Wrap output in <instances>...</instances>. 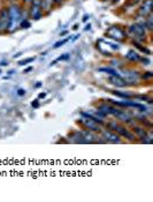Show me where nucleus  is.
<instances>
[{
	"label": "nucleus",
	"instance_id": "f257e3e1",
	"mask_svg": "<svg viewBox=\"0 0 153 202\" xmlns=\"http://www.w3.org/2000/svg\"><path fill=\"white\" fill-rule=\"evenodd\" d=\"M8 11V18H9V24H8L7 33H14L20 26L21 21L23 20V9L20 5L13 4L7 8Z\"/></svg>",
	"mask_w": 153,
	"mask_h": 202
},
{
	"label": "nucleus",
	"instance_id": "f03ea898",
	"mask_svg": "<svg viewBox=\"0 0 153 202\" xmlns=\"http://www.w3.org/2000/svg\"><path fill=\"white\" fill-rule=\"evenodd\" d=\"M106 126L108 127L109 131L116 133V134H119L120 136H123V137H126V139H128V140H130V141H134V140H135V135H134L131 132H129V131H128V129L126 128V127H124L122 124L117 122L116 120L109 121V122Z\"/></svg>",
	"mask_w": 153,
	"mask_h": 202
},
{
	"label": "nucleus",
	"instance_id": "7ed1b4c3",
	"mask_svg": "<svg viewBox=\"0 0 153 202\" xmlns=\"http://www.w3.org/2000/svg\"><path fill=\"white\" fill-rule=\"evenodd\" d=\"M129 33L135 38V42H143L146 37V29L143 23H134L129 27Z\"/></svg>",
	"mask_w": 153,
	"mask_h": 202
},
{
	"label": "nucleus",
	"instance_id": "20e7f679",
	"mask_svg": "<svg viewBox=\"0 0 153 202\" xmlns=\"http://www.w3.org/2000/svg\"><path fill=\"white\" fill-rule=\"evenodd\" d=\"M42 0H31L29 6V11H28V16L29 18L32 20H39L43 16V11H42V5H40Z\"/></svg>",
	"mask_w": 153,
	"mask_h": 202
},
{
	"label": "nucleus",
	"instance_id": "39448f33",
	"mask_svg": "<svg viewBox=\"0 0 153 202\" xmlns=\"http://www.w3.org/2000/svg\"><path fill=\"white\" fill-rule=\"evenodd\" d=\"M106 35L112 38V39H116V40H123L124 38H127V34L124 33L123 30L119 28V27H112L107 30Z\"/></svg>",
	"mask_w": 153,
	"mask_h": 202
},
{
	"label": "nucleus",
	"instance_id": "423d86ee",
	"mask_svg": "<svg viewBox=\"0 0 153 202\" xmlns=\"http://www.w3.org/2000/svg\"><path fill=\"white\" fill-rule=\"evenodd\" d=\"M8 24H9V18H8L7 8H1L0 9V34L7 33Z\"/></svg>",
	"mask_w": 153,
	"mask_h": 202
},
{
	"label": "nucleus",
	"instance_id": "0eeeda50",
	"mask_svg": "<svg viewBox=\"0 0 153 202\" xmlns=\"http://www.w3.org/2000/svg\"><path fill=\"white\" fill-rule=\"evenodd\" d=\"M132 134L137 137V139H141L142 142H145V143H151V141L147 139H150L149 134L145 131V127H141V126H134L132 127Z\"/></svg>",
	"mask_w": 153,
	"mask_h": 202
},
{
	"label": "nucleus",
	"instance_id": "6e6552de",
	"mask_svg": "<svg viewBox=\"0 0 153 202\" xmlns=\"http://www.w3.org/2000/svg\"><path fill=\"white\" fill-rule=\"evenodd\" d=\"M82 117H83V116H82ZM81 122H82L84 127L87 128V131H90V132H96V133L101 132V127H100V125H99L98 122H96V121L91 120V119H89V118L83 117L82 118V120H81Z\"/></svg>",
	"mask_w": 153,
	"mask_h": 202
},
{
	"label": "nucleus",
	"instance_id": "1a4fd4ad",
	"mask_svg": "<svg viewBox=\"0 0 153 202\" xmlns=\"http://www.w3.org/2000/svg\"><path fill=\"white\" fill-rule=\"evenodd\" d=\"M152 13V0H143L142 5L137 9V14L142 18H146Z\"/></svg>",
	"mask_w": 153,
	"mask_h": 202
},
{
	"label": "nucleus",
	"instance_id": "9d476101",
	"mask_svg": "<svg viewBox=\"0 0 153 202\" xmlns=\"http://www.w3.org/2000/svg\"><path fill=\"white\" fill-rule=\"evenodd\" d=\"M98 111H100L105 116H115L116 112L119 111V109L114 107L113 105H109L107 103H102L98 106Z\"/></svg>",
	"mask_w": 153,
	"mask_h": 202
},
{
	"label": "nucleus",
	"instance_id": "9b49d317",
	"mask_svg": "<svg viewBox=\"0 0 153 202\" xmlns=\"http://www.w3.org/2000/svg\"><path fill=\"white\" fill-rule=\"evenodd\" d=\"M101 134L104 136V139L108 142H112V143H120L121 139L120 136L117 135L116 133L112 132V131H107V129H104L101 131Z\"/></svg>",
	"mask_w": 153,
	"mask_h": 202
},
{
	"label": "nucleus",
	"instance_id": "f8f14e48",
	"mask_svg": "<svg viewBox=\"0 0 153 202\" xmlns=\"http://www.w3.org/2000/svg\"><path fill=\"white\" fill-rule=\"evenodd\" d=\"M108 82L111 85H115V87H120V88L126 87V85H128L127 81L124 80V79H122L120 75H111V76L108 77Z\"/></svg>",
	"mask_w": 153,
	"mask_h": 202
},
{
	"label": "nucleus",
	"instance_id": "ddd939ff",
	"mask_svg": "<svg viewBox=\"0 0 153 202\" xmlns=\"http://www.w3.org/2000/svg\"><path fill=\"white\" fill-rule=\"evenodd\" d=\"M114 117L116 118L119 121H121L122 124H131V122H132V118H131V116L129 113H127L126 111L119 110Z\"/></svg>",
	"mask_w": 153,
	"mask_h": 202
},
{
	"label": "nucleus",
	"instance_id": "4468645a",
	"mask_svg": "<svg viewBox=\"0 0 153 202\" xmlns=\"http://www.w3.org/2000/svg\"><path fill=\"white\" fill-rule=\"evenodd\" d=\"M40 5H42V11L43 13H50L52 11V8L54 6V1L53 0H42L40 1Z\"/></svg>",
	"mask_w": 153,
	"mask_h": 202
},
{
	"label": "nucleus",
	"instance_id": "2eb2a0df",
	"mask_svg": "<svg viewBox=\"0 0 153 202\" xmlns=\"http://www.w3.org/2000/svg\"><path fill=\"white\" fill-rule=\"evenodd\" d=\"M126 58L128 59V60H130V61H141V55L137 53V52L135 51V50H129V51L127 52V54H126Z\"/></svg>",
	"mask_w": 153,
	"mask_h": 202
},
{
	"label": "nucleus",
	"instance_id": "dca6fc26",
	"mask_svg": "<svg viewBox=\"0 0 153 202\" xmlns=\"http://www.w3.org/2000/svg\"><path fill=\"white\" fill-rule=\"evenodd\" d=\"M145 18V21H144V27H145V29H147L149 31H151L152 30V28H153V16H152V13L151 14H149L146 18Z\"/></svg>",
	"mask_w": 153,
	"mask_h": 202
},
{
	"label": "nucleus",
	"instance_id": "f3484780",
	"mask_svg": "<svg viewBox=\"0 0 153 202\" xmlns=\"http://www.w3.org/2000/svg\"><path fill=\"white\" fill-rule=\"evenodd\" d=\"M99 72H102V73H107L109 75H119L117 73V70H115L114 68H109V67H101V68H99Z\"/></svg>",
	"mask_w": 153,
	"mask_h": 202
},
{
	"label": "nucleus",
	"instance_id": "a211bd4d",
	"mask_svg": "<svg viewBox=\"0 0 153 202\" xmlns=\"http://www.w3.org/2000/svg\"><path fill=\"white\" fill-rule=\"evenodd\" d=\"M115 96H117V97H121V98H131L132 97V95H130V94H128V92H122V91H116V90H114V91H112Z\"/></svg>",
	"mask_w": 153,
	"mask_h": 202
},
{
	"label": "nucleus",
	"instance_id": "6ab92c4d",
	"mask_svg": "<svg viewBox=\"0 0 153 202\" xmlns=\"http://www.w3.org/2000/svg\"><path fill=\"white\" fill-rule=\"evenodd\" d=\"M35 59H36V57H31V58H28V59H24V60H21V61H18V65H20V66H24V65H27V64L32 63Z\"/></svg>",
	"mask_w": 153,
	"mask_h": 202
},
{
	"label": "nucleus",
	"instance_id": "aec40b11",
	"mask_svg": "<svg viewBox=\"0 0 153 202\" xmlns=\"http://www.w3.org/2000/svg\"><path fill=\"white\" fill-rule=\"evenodd\" d=\"M134 45H136V46H137V48H138L139 50H141V51H143V52H144V53H145V54H150V53H151V51H150L149 49H146L145 46H144V48H143L142 45H139V44H138V42H134Z\"/></svg>",
	"mask_w": 153,
	"mask_h": 202
},
{
	"label": "nucleus",
	"instance_id": "412c9836",
	"mask_svg": "<svg viewBox=\"0 0 153 202\" xmlns=\"http://www.w3.org/2000/svg\"><path fill=\"white\" fill-rule=\"evenodd\" d=\"M20 26H21L22 28H24V29H28V28H30L31 23L28 21V18H26V20H22L21 23H20Z\"/></svg>",
	"mask_w": 153,
	"mask_h": 202
},
{
	"label": "nucleus",
	"instance_id": "4be33fe9",
	"mask_svg": "<svg viewBox=\"0 0 153 202\" xmlns=\"http://www.w3.org/2000/svg\"><path fill=\"white\" fill-rule=\"evenodd\" d=\"M69 40V37H67V38H65V39H62V40H59V42H57L54 44V48L57 49V48H60L61 45H63V44H66L67 42Z\"/></svg>",
	"mask_w": 153,
	"mask_h": 202
},
{
	"label": "nucleus",
	"instance_id": "5701e85b",
	"mask_svg": "<svg viewBox=\"0 0 153 202\" xmlns=\"http://www.w3.org/2000/svg\"><path fill=\"white\" fill-rule=\"evenodd\" d=\"M153 76V74L151 72H147V73H144L142 75V79H151Z\"/></svg>",
	"mask_w": 153,
	"mask_h": 202
},
{
	"label": "nucleus",
	"instance_id": "b1692460",
	"mask_svg": "<svg viewBox=\"0 0 153 202\" xmlns=\"http://www.w3.org/2000/svg\"><path fill=\"white\" fill-rule=\"evenodd\" d=\"M31 105H32V107L37 109V107L39 106V102H38V99H35V101H32V103H31Z\"/></svg>",
	"mask_w": 153,
	"mask_h": 202
},
{
	"label": "nucleus",
	"instance_id": "393cba45",
	"mask_svg": "<svg viewBox=\"0 0 153 202\" xmlns=\"http://www.w3.org/2000/svg\"><path fill=\"white\" fill-rule=\"evenodd\" d=\"M26 94V90H23V89H18L17 90V95L18 96H23Z\"/></svg>",
	"mask_w": 153,
	"mask_h": 202
},
{
	"label": "nucleus",
	"instance_id": "a878e982",
	"mask_svg": "<svg viewBox=\"0 0 153 202\" xmlns=\"http://www.w3.org/2000/svg\"><path fill=\"white\" fill-rule=\"evenodd\" d=\"M143 0H132V5H137L139 3H142Z\"/></svg>",
	"mask_w": 153,
	"mask_h": 202
},
{
	"label": "nucleus",
	"instance_id": "bb28decb",
	"mask_svg": "<svg viewBox=\"0 0 153 202\" xmlns=\"http://www.w3.org/2000/svg\"><path fill=\"white\" fill-rule=\"evenodd\" d=\"M53 1H54L55 5H60V4H62V1H63V0H53Z\"/></svg>",
	"mask_w": 153,
	"mask_h": 202
},
{
	"label": "nucleus",
	"instance_id": "cd10ccee",
	"mask_svg": "<svg viewBox=\"0 0 153 202\" xmlns=\"http://www.w3.org/2000/svg\"><path fill=\"white\" fill-rule=\"evenodd\" d=\"M21 1L23 4H30V3H31V0H21Z\"/></svg>",
	"mask_w": 153,
	"mask_h": 202
},
{
	"label": "nucleus",
	"instance_id": "c85d7f7f",
	"mask_svg": "<svg viewBox=\"0 0 153 202\" xmlns=\"http://www.w3.org/2000/svg\"><path fill=\"white\" fill-rule=\"evenodd\" d=\"M31 70H32V67H29V68H27V70H24V72H23V73L26 74V73H28V72H30Z\"/></svg>",
	"mask_w": 153,
	"mask_h": 202
},
{
	"label": "nucleus",
	"instance_id": "c756f323",
	"mask_svg": "<svg viewBox=\"0 0 153 202\" xmlns=\"http://www.w3.org/2000/svg\"><path fill=\"white\" fill-rule=\"evenodd\" d=\"M45 97H46V94H45V92H43V94H40L39 95V98H45Z\"/></svg>",
	"mask_w": 153,
	"mask_h": 202
},
{
	"label": "nucleus",
	"instance_id": "7c9ffc66",
	"mask_svg": "<svg viewBox=\"0 0 153 202\" xmlns=\"http://www.w3.org/2000/svg\"><path fill=\"white\" fill-rule=\"evenodd\" d=\"M87 18H89L87 15H85V16H84V18H83V21H84V22H85V21H86V20H87Z\"/></svg>",
	"mask_w": 153,
	"mask_h": 202
},
{
	"label": "nucleus",
	"instance_id": "2f4dec72",
	"mask_svg": "<svg viewBox=\"0 0 153 202\" xmlns=\"http://www.w3.org/2000/svg\"><path fill=\"white\" fill-rule=\"evenodd\" d=\"M77 28H78V24H75V26H74V29L76 30V29H77Z\"/></svg>",
	"mask_w": 153,
	"mask_h": 202
},
{
	"label": "nucleus",
	"instance_id": "473e14b6",
	"mask_svg": "<svg viewBox=\"0 0 153 202\" xmlns=\"http://www.w3.org/2000/svg\"><path fill=\"white\" fill-rule=\"evenodd\" d=\"M90 27H91V26H90V24H87V26H86V28H85V30L90 29Z\"/></svg>",
	"mask_w": 153,
	"mask_h": 202
},
{
	"label": "nucleus",
	"instance_id": "72a5a7b5",
	"mask_svg": "<svg viewBox=\"0 0 153 202\" xmlns=\"http://www.w3.org/2000/svg\"><path fill=\"white\" fill-rule=\"evenodd\" d=\"M8 1H9V3H12V4H13V3H15V1H16V0H8Z\"/></svg>",
	"mask_w": 153,
	"mask_h": 202
},
{
	"label": "nucleus",
	"instance_id": "f704fd0d",
	"mask_svg": "<svg viewBox=\"0 0 153 202\" xmlns=\"http://www.w3.org/2000/svg\"><path fill=\"white\" fill-rule=\"evenodd\" d=\"M117 1H119V0H113V3H117Z\"/></svg>",
	"mask_w": 153,
	"mask_h": 202
},
{
	"label": "nucleus",
	"instance_id": "c9c22d12",
	"mask_svg": "<svg viewBox=\"0 0 153 202\" xmlns=\"http://www.w3.org/2000/svg\"><path fill=\"white\" fill-rule=\"evenodd\" d=\"M101 1H108V0H101Z\"/></svg>",
	"mask_w": 153,
	"mask_h": 202
}]
</instances>
